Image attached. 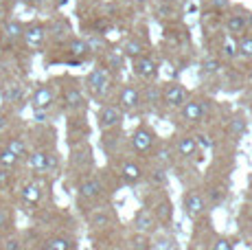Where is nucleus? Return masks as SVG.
<instances>
[{
    "mask_svg": "<svg viewBox=\"0 0 252 250\" xmlns=\"http://www.w3.org/2000/svg\"><path fill=\"white\" fill-rule=\"evenodd\" d=\"M213 108V101L206 97H189L184 101V105L178 110L180 114V121L184 125H200L204 121V117L211 112Z\"/></svg>",
    "mask_w": 252,
    "mask_h": 250,
    "instance_id": "obj_1",
    "label": "nucleus"
},
{
    "mask_svg": "<svg viewBox=\"0 0 252 250\" xmlns=\"http://www.w3.org/2000/svg\"><path fill=\"white\" fill-rule=\"evenodd\" d=\"M62 105L64 110L68 112H84V105H86V97H84V90L81 86L77 84L75 79H66L64 86H62Z\"/></svg>",
    "mask_w": 252,
    "mask_h": 250,
    "instance_id": "obj_2",
    "label": "nucleus"
},
{
    "mask_svg": "<svg viewBox=\"0 0 252 250\" xmlns=\"http://www.w3.org/2000/svg\"><path fill=\"white\" fill-rule=\"evenodd\" d=\"M189 97L191 94H189V90L184 88L180 81H169V84H164L160 88V103L169 110H180Z\"/></svg>",
    "mask_w": 252,
    "mask_h": 250,
    "instance_id": "obj_3",
    "label": "nucleus"
},
{
    "mask_svg": "<svg viewBox=\"0 0 252 250\" xmlns=\"http://www.w3.org/2000/svg\"><path fill=\"white\" fill-rule=\"evenodd\" d=\"M156 143H158L156 132H154L152 127H147V125H140V127H136L132 132V136H129V150L134 154H138V156H143V154L152 152Z\"/></svg>",
    "mask_w": 252,
    "mask_h": 250,
    "instance_id": "obj_4",
    "label": "nucleus"
},
{
    "mask_svg": "<svg viewBox=\"0 0 252 250\" xmlns=\"http://www.w3.org/2000/svg\"><path fill=\"white\" fill-rule=\"evenodd\" d=\"M86 90L94 99H103L110 93V70L108 68H92L86 77Z\"/></svg>",
    "mask_w": 252,
    "mask_h": 250,
    "instance_id": "obj_5",
    "label": "nucleus"
},
{
    "mask_svg": "<svg viewBox=\"0 0 252 250\" xmlns=\"http://www.w3.org/2000/svg\"><path fill=\"white\" fill-rule=\"evenodd\" d=\"M70 167L79 174H88V171L94 167V156H92V150L86 141L81 143H72V152H70Z\"/></svg>",
    "mask_w": 252,
    "mask_h": 250,
    "instance_id": "obj_6",
    "label": "nucleus"
},
{
    "mask_svg": "<svg viewBox=\"0 0 252 250\" xmlns=\"http://www.w3.org/2000/svg\"><path fill=\"white\" fill-rule=\"evenodd\" d=\"M77 193L86 202H96L105 195V185L99 176H86V178H81L79 185H77Z\"/></svg>",
    "mask_w": 252,
    "mask_h": 250,
    "instance_id": "obj_7",
    "label": "nucleus"
},
{
    "mask_svg": "<svg viewBox=\"0 0 252 250\" xmlns=\"http://www.w3.org/2000/svg\"><path fill=\"white\" fill-rule=\"evenodd\" d=\"M123 117H125V112L119 108V105L105 103V105H101V110L96 112V125H99L101 132H105V129L121 127V123H123Z\"/></svg>",
    "mask_w": 252,
    "mask_h": 250,
    "instance_id": "obj_8",
    "label": "nucleus"
},
{
    "mask_svg": "<svg viewBox=\"0 0 252 250\" xmlns=\"http://www.w3.org/2000/svg\"><path fill=\"white\" fill-rule=\"evenodd\" d=\"M48 37V27L40 20H33L29 25H24V33H22V42L29 49H42Z\"/></svg>",
    "mask_w": 252,
    "mask_h": 250,
    "instance_id": "obj_9",
    "label": "nucleus"
},
{
    "mask_svg": "<svg viewBox=\"0 0 252 250\" xmlns=\"http://www.w3.org/2000/svg\"><path fill=\"white\" fill-rule=\"evenodd\" d=\"M55 88L51 84H40L35 86V90L31 93V108L35 112H48L55 103Z\"/></svg>",
    "mask_w": 252,
    "mask_h": 250,
    "instance_id": "obj_10",
    "label": "nucleus"
},
{
    "mask_svg": "<svg viewBox=\"0 0 252 250\" xmlns=\"http://www.w3.org/2000/svg\"><path fill=\"white\" fill-rule=\"evenodd\" d=\"M182 211H184V215H187L189 219H197L200 215H204V211H206L204 193H200L197 189L187 191L184 198H182Z\"/></svg>",
    "mask_w": 252,
    "mask_h": 250,
    "instance_id": "obj_11",
    "label": "nucleus"
},
{
    "mask_svg": "<svg viewBox=\"0 0 252 250\" xmlns=\"http://www.w3.org/2000/svg\"><path fill=\"white\" fill-rule=\"evenodd\" d=\"M119 105L123 112H134L143 105V90L134 84H125L123 88L119 90Z\"/></svg>",
    "mask_w": 252,
    "mask_h": 250,
    "instance_id": "obj_12",
    "label": "nucleus"
},
{
    "mask_svg": "<svg viewBox=\"0 0 252 250\" xmlns=\"http://www.w3.org/2000/svg\"><path fill=\"white\" fill-rule=\"evenodd\" d=\"M24 25L16 18H9L2 27H0V46H16L18 42H22Z\"/></svg>",
    "mask_w": 252,
    "mask_h": 250,
    "instance_id": "obj_13",
    "label": "nucleus"
},
{
    "mask_svg": "<svg viewBox=\"0 0 252 250\" xmlns=\"http://www.w3.org/2000/svg\"><path fill=\"white\" fill-rule=\"evenodd\" d=\"M132 226H134V233H143V235H149V237L158 230L156 218H154L152 209H147V206L136 211V215H134V219H132Z\"/></svg>",
    "mask_w": 252,
    "mask_h": 250,
    "instance_id": "obj_14",
    "label": "nucleus"
},
{
    "mask_svg": "<svg viewBox=\"0 0 252 250\" xmlns=\"http://www.w3.org/2000/svg\"><path fill=\"white\" fill-rule=\"evenodd\" d=\"M134 75H138L140 79H156L158 77V70H160V66H158V60L152 55H140L134 60Z\"/></svg>",
    "mask_w": 252,
    "mask_h": 250,
    "instance_id": "obj_15",
    "label": "nucleus"
},
{
    "mask_svg": "<svg viewBox=\"0 0 252 250\" xmlns=\"http://www.w3.org/2000/svg\"><path fill=\"white\" fill-rule=\"evenodd\" d=\"M64 49H66V55L70 57V62H84L92 51L90 44L84 40V37H72V35L64 42Z\"/></svg>",
    "mask_w": 252,
    "mask_h": 250,
    "instance_id": "obj_16",
    "label": "nucleus"
},
{
    "mask_svg": "<svg viewBox=\"0 0 252 250\" xmlns=\"http://www.w3.org/2000/svg\"><path fill=\"white\" fill-rule=\"evenodd\" d=\"M197 147H200V143H197V138L193 134H180L173 150H176V156H180L182 160H191L197 154Z\"/></svg>",
    "mask_w": 252,
    "mask_h": 250,
    "instance_id": "obj_17",
    "label": "nucleus"
},
{
    "mask_svg": "<svg viewBox=\"0 0 252 250\" xmlns=\"http://www.w3.org/2000/svg\"><path fill=\"white\" fill-rule=\"evenodd\" d=\"M119 174L123 178L125 185H138V182H143V178H145V169L138 160H129L127 158V160H123Z\"/></svg>",
    "mask_w": 252,
    "mask_h": 250,
    "instance_id": "obj_18",
    "label": "nucleus"
},
{
    "mask_svg": "<svg viewBox=\"0 0 252 250\" xmlns=\"http://www.w3.org/2000/svg\"><path fill=\"white\" fill-rule=\"evenodd\" d=\"M226 29H228V33L235 37L244 35V33H248V29H250V18L246 16L244 11H232L226 16Z\"/></svg>",
    "mask_w": 252,
    "mask_h": 250,
    "instance_id": "obj_19",
    "label": "nucleus"
},
{
    "mask_svg": "<svg viewBox=\"0 0 252 250\" xmlns=\"http://www.w3.org/2000/svg\"><path fill=\"white\" fill-rule=\"evenodd\" d=\"M176 150H173L171 143H156L152 150V156H154V162H156L158 167H164V169H169V167L173 165V160H176Z\"/></svg>",
    "mask_w": 252,
    "mask_h": 250,
    "instance_id": "obj_20",
    "label": "nucleus"
},
{
    "mask_svg": "<svg viewBox=\"0 0 252 250\" xmlns=\"http://www.w3.org/2000/svg\"><path fill=\"white\" fill-rule=\"evenodd\" d=\"M152 213H154V218H156L158 226H171V222H173V204H171V200H167V198L158 200L156 204L152 206Z\"/></svg>",
    "mask_w": 252,
    "mask_h": 250,
    "instance_id": "obj_21",
    "label": "nucleus"
},
{
    "mask_svg": "<svg viewBox=\"0 0 252 250\" xmlns=\"http://www.w3.org/2000/svg\"><path fill=\"white\" fill-rule=\"evenodd\" d=\"M20 198H22V202H27V204L35 206L44 198V191H42V187L37 185L35 180H27L20 185Z\"/></svg>",
    "mask_w": 252,
    "mask_h": 250,
    "instance_id": "obj_22",
    "label": "nucleus"
},
{
    "mask_svg": "<svg viewBox=\"0 0 252 250\" xmlns=\"http://www.w3.org/2000/svg\"><path fill=\"white\" fill-rule=\"evenodd\" d=\"M88 224L92 230H105L112 226V213L105 206H96L94 211L88 215Z\"/></svg>",
    "mask_w": 252,
    "mask_h": 250,
    "instance_id": "obj_23",
    "label": "nucleus"
},
{
    "mask_svg": "<svg viewBox=\"0 0 252 250\" xmlns=\"http://www.w3.org/2000/svg\"><path fill=\"white\" fill-rule=\"evenodd\" d=\"M29 169L33 174H48V152L46 150H33L27 154Z\"/></svg>",
    "mask_w": 252,
    "mask_h": 250,
    "instance_id": "obj_24",
    "label": "nucleus"
},
{
    "mask_svg": "<svg viewBox=\"0 0 252 250\" xmlns=\"http://www.w3.org/2000/svg\"><path fill=\"white\" fill-rule=\"evenodd\" d=\"M4 147H7L9 152H13L18 158H27V154H29V145H27V138L22 136V134H9L7 138H4V143H2Z\"/></svg>",
    "mask_w": 252,
    "mask_h": 250,
    "instance_id": "obj_25",
    "label": "nucleus"
},
{
    "mask_svg": "<svg viewBox=\"0 0 252 250\" xmlns=\"http://www.w3.org/2000/svg\"><path fill=\"white\" fill-rule=\"evenodd\" d=\"M121 51H123V55L127 57V60H136V57H140V55H145V53H147V46H145V42L140 40V37L132 35V37H127V40H125V44L121 46Z\"/></svg>",
    "mask_w": 252,
    "mask_h": 250,
    "instance_id": "obj_26",
    "label": "nucleus"
},
{
    "mask_svg": "<svg viewBox=\"0 0 252 250\" xmlns=\"http://www.w3.org/2000/svg\"><path fill=\"white\" fill-rule=\"evenodd\" d=\"M123 143V134H121V127H114V129H105L103 132V138H101V145L108 154H116V150L121 147Z\"/></svg>",
    "mask_w": 252,
    "mask_h": 250,
    "instance_id": "obj_27",
    "label": "nucleus"
},
{
    "mask_svg": "<svg viewBox=\"0 0 252 250\" xmlns=\"http://www.w3.org/2000/svg\"><path fill=\"white\" fill-rule=\"evenodd\" d=\"M13 228V209L4 198H0V235L11 233Z\"/></svg>",
    "mask_w": 252,
    "mask_h": 250,
    "instance_id": "obj_28",
    "label": "nucleus"
},
{
    "mask_svg": "<svg viewBox=\"0 0 252 250\" xmlns=\"http://www.w3.org/2000/svg\"><path fill=\"white\" fill-rule=\"evenodd\" d=\"M44 250H75V242L66 235H53L44 242Z\"/></svg>",
    "mask_w": 252,
    "mask_h": 250,
    "instance_id": "obj_29",
    "label": "nucleus"
},
{
    "mask_svg": "<svg viewBox=\"0 0 252 250\" xmlns=\"http://www.w3.org/2000/svg\"><path fill=\"white\" fill-rule=\"evenodd\" d=\"M105 60H108V66H105V68H110V73L119 75L121 70L125 68V55H123V51H121V49H112V51H108Z\"/></svg>",
    "mask_w": 252,
    "mask_h": 250,
    "instance_id": "obj_30",
    "label": "nucleus"
},
{
    "mask_svg": "<svg viewBox=\"0 0 252 250\" xmlns=\"http://www.w3.org/2000/svg\"><path fill=\"white\" fill-rule=\"evenodd\" d=\"M68 33H70V27H68V22H64V20H55L53 27H48V35L55 37L57 44H64V42L70 37Z\"/></svg>",
    "mask_w": 252,
    "mask_h": 250,
    "instance_id": "obj_31",
    "label": "nucleus"
},
{
    "mask_svg": "<svg viewBox=\"0 0 252 250\" xmlns=\"http://www.w3.org/2000/svg\"><path fill=\"white\" fill-rule=\"evenodd\" d=\"M143 180H147L152 187H162V185H167V180H169V174H167V169L164 167H154V169H149V171H145V178Z\"/></svg>",
    "mask_w": 252,
    "mask_h": 250,
    "instance_id": "obj_32",
    "label": "nucleus"
},
{
    "mask_svg": "<svg viewBox=\"0 0 252 250\" xmlns=\"http://www.w3.org/2000/svg\"><path fill=\"white\" fill-rule=\"evenodd\" d=\"M22 97H24L22 86L9 84V86H4V88H2V99H4V103H20Z\"/></svg>",
    "mask_w": 252,
    "mask_h": 250,
    "instance_id": "obj_33",
    "label": "nucleus"
},
{
    "mask_svg": "<svg viewBox=\"0 0 252 250\" xmlns=\"http://www.w3.org/2000/svg\"><path fill=\"white\" fill-rule=\"evenodd\" d=\"M228 132L232 134V136H237V138H241L246 132H248V121H246L244 114H235V117L230 119V123H228Z\"/></svg>",
    "mask_w": 252,
    "mask_h": 250,
    "instance_id": "obj_34",
    "label": "nucleus"
},
{
    "mask_svg": "<svg viewBox=\"0 0 252 250\" xmlns=\"http://www.w3.org/2000/svg\"><path fill=\"white\" fill-rule=\"evenodd\" d=\"M235 53H237L239 57H246V60H250V57H252V35L244 33V35L237 37Z\"/></svg>",
    "mask_w": 252,
    "mask_h": 250,
    "instance_id": "obj_35",
    "label": "nucleus"
},
{
    "mask_svg": "<svg viewBox=\"0 0 252 250\" xmlns=\"http://www.w3.org/2000/svg\"><path fill=\"white\" fill-rule=\"evenodd\" d=\"M226 187H221V185H213V187H208V191L204 193V198H206V204L208 202H213V204H221V202L226 200Z\"/></svg>",
    "mask_w": 252,
    "mask_h": 250,
    "instance_id": "obj_36",
    "label": "nucleus"
},
{
    "mask_svg": "<svg viewBox=\"0 0 252 250\" xmlns=\"http://www.w3.org/2000/svg\"><path fill=\"white\" fill-rule=\"evenodd\" d=\"M20 165V158L13 152H9L4 145H0V167H7V169H16Z\"/></svg>",
    "mask_w": 252,
    "mask_h": 250,
    "instance_id": "obj_37",
    "label": "nucleus"
},
{
    "mask_svg": "<svg viewBox=\"0 0 252 250\" xmlns=\"http://www.w3.org/2000/svg\"><path fill=\"white\" fill-rule=\"evenodd\" d=\"M24 244L20 239V235L16 233H7L2 235V242H0V250H22Z\"/></svg>",
    "mask_w": 252,
    "mask_h": 250,
    "instance_id": "obj_38",
    "label": "nucleus"
},
{
    "mask_svg": "<svg viewBox=\"0 0 252 250\" xmlns=\"http://www.w3.org/2000/svg\"><path fill=\"white\" fill-rule=\"evenodd\" d=\"M152 242H149V235H143V233H134L132 235V248L134 250H149Z\"/></svg>",
    "mask_w": 252,
    "mask_h": 250,
    "instance_id": "obj_39",
    "label": "nucleus"
},
{
    "mask_svg": "<svg viewBox=\"0 0 252 250\" xmlns=\"http://www.w3.org/2000/svg\"><path fill=\"white\" fill-rule=\"evenodd\" d=\"M13 169H7V167H0V189H9L13 185Z\"/></svg>",
    "mask_w": 252,
    "mask_h": 250,
    "instance_id": "obj_40",
    "label": "nucleus"
},
{
    "mask_svg": "<svg viewBox=\"0 0 252 250\" xmlns=\"http://www.w3.org/2000/svg\"><path fill=\"white\" fill-rule=\"evenodd\" d=\"M171 248H173V239L167 237V235L158 237L156 242H152V246H149V250H171Z\"/></svg>",
    "mask_w": 252,
    "mask_h": 250,
    "instance_id": "obj_41",
    "label": "nucleus"
},
{
    "mask_svg": "<svg viewBox=\"0 0 252 250\" xmlns=\"http://www.w3.org/2000/svg\"><path fill=\"white\" fill-rule=\"evenodd\" d=\"M217 70H220V62H217L215 57H211V60L202 62V75H215Z\"/></svg>",
    "mask_w": 252,
    "mask_h": 250,
    "instance_id": "obj_42",
    "label": "nucleus"
},
{
    "mask_svg": "<svg viewBox=\"0 0 252 250\" xmlns=\"http://www.w3.org/2000/svg\"><path fill=\"white\" fill-rule=\"evenodd\" d=\"M9 125H11V114H9L4 108H0V134L7 132Z\"/></svg>",
    "mask_w": 252,
    "mask_h": 250,
    "instance_id": "obj_43",
    "label": "nucleus"
},
{
    "mask_svg": "<svg viewBox=\"0 0 252 250\" xmlns=\"http://www.w3.org/2000/svg\"><path fill=\"white\" fill-rule=\"evenodd\" d=\"M213 250H232V242H230L228 237H217Z\"/></svg>",
    "mask_w": 252,
    "mask_h": 250,
    "instance_id": "obj_44",
    "label": "nucleus"
},
{
    "mask_svg": "<svg viewBox=\"0 0 252 250\" xmlns=\"http://www.w3.org/2000/svg\"><path fill=\"white\" fill-rule=\"evenodd\" d=\"M7 20H9V16H7V7H4V4L0 2V27H2Z\"/></svg>",
    "mask_w": 252,
    "mask_h": 250,
    "instance_id": "obj_45",
    "label": "nucleus"
},
{
    "mask_svg": "<svg viewBox=\"0 0 252 250\" xmlns=\"http://www.w3.org/2000/svg\"><path fill=\"white\" fill-rule=\"evenodd\" d=\"M215 9H228V0H213Z\"/></svg>",
    "mask_w": 252,
    "mask_h": 250,
    "instance_id": "obj_46",
    "label": "nucleus"
},
{
    "mask_svg": "<svg viewBox=\"0 0 252 250\" xmlns=\"http://www.w3.org/2000/svg\"><path fill=\"white\" fill-rule=\"evenodd\" d=\"M24 2H27V4H31V7H37V4H40L42 0H24Z\"/></svg>",
    "mask_w": 252,
    "mask_h": 250,
    "instance_id": "obj_47",
    "label": "nucleus"
},
{
    "mask_svg": "<svg viewBox=\"0 0 252 250\" xmlns=\"http://www.w3.org/2000/svg\"><path fill=\"white\" fill-rule=\"evenodd\" d=\"M248 84L252 86V68H250V73H248Z\"/></svg>",
    "mask_w": 252,
    "mask_h": 250,
    "instance_id": "obj_48",
    "label": "nucleus"
},
{
    "mask_svg": "<svg viewBox=\"0 0 252 250\" xmlns=\"http://www.w3.org/2000/svg\"><path fill=\"white\" fill-rule=\"evenodd\" d=\"M250 110H252V101H250Z\"/></svg>",
    "mask_w": 252,
    "mask_h": 250,
    "instance_id": "obj_49",
    "label": "nucleus"
}]
</instances>
